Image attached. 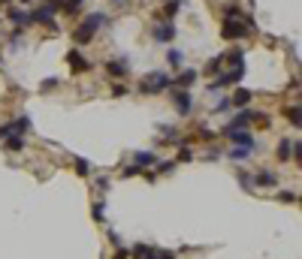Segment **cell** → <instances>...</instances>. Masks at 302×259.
Returning a JSON list of instances; mask_svg holds the SVG:
<instances>
[{"label": "cell", "instance_id": "obj_25", "mask_svg": "<svg viewBox=\"0 0 302 259\" xmlns=\"http://www.w3.org/2000/svg\"><path fill=\"white\" fill-rule=\"evenodd\" d=\"M221 66H224V54H218V57H212V60H209V66H206V69H209V72H218V69H221Z\"/></svg>", "mask_w": 302, "mask_h": 259}, {"label": "cell", "instance_id": "obj_26", "mask_svg": "<svg viewBox=\"0 0 302 259\" xmlns=\"http://www.w3.org/2000/svg\"><path fill=\"white\" fill-rule=\"evenodd\" d=\"M163 130V139H169V142H178V127H160Z\"/></svg>", "mask_w": 302, "mask_h": 259}, {"label": "cell", "instance_id": "obj_29", "mask_svg": "<svg viewBox=\"0 0 302 259\" xmlns=\"http://www.w3.org/2000/svg\"><path fill=\"white\" fill-rule=\"evenodd\" d=\"M15 130H12V124H0V139H9Z\"/></svg>", "mask_w": 302, "mask_h": 259}, {"label": "cell", "instance_id": "obj_11", "mask_svg": "<svg viewBox=\"0 0 302 259\" xmlns=\"http://www.w3.org/2000/svg\"><path fill=\"white\" fill-rule=\"evenodd\" d=\"M197 75H200L197 69H182V72H178V78H172V84H178V88H185V91H188V88H194Z\"/></svg>", "mask_w": 302, "mask_h": 259}, {"label": "cell", "instance_id": "obj_36", "mask_svg": "<svg viewBox=\"0 0 302 259\" xmlns=\"http://www.w3.org/2000/svg\"><path fill=\"white\" fill-rule=\"evenodd\" d=\"M112 94H115V97H124V94H127V88H124V84H115V88H112Z\"/></svg>", "mask_w": 302, "mask_h": 259}, {"label": "cell", "instance_id": "obj_2", "mask_svg": "<svg viewBox=\"0 0 302 259\" xmlns=\"http://www.w3.org/2000/svg\"><path fill=\"white\" fill-rule=\"evenodd\" d=\"M166 88H172V75L169 72H163V69H154V72H148V75H142V84H139V91L142 94H160V91H166Z\"/></svg>", "mask_w": 302, "mask_h": 259}, {"label": "cell", "instance_id": "obj_30", "mask_svg": "<svg viewBox=\"0 0 302 259\" xmlns=\"http://www.w3.org/2000/svg\"><path fill=\"white\" fill-rule=\"evenodd\" d=\"M39 88H42V91H54V88H57V78H45Z\"/></svg>", "mask_w": 302, "mask_h": 259}, {"label": "cell", "instance_id": "obj_34", "mask_svg": "<svg viewBox=\"0 0 302 259\" xmlns=\"http://www.w3.org/2000/svg\"><path fill=\"white\" fill-rule=\"evenodd\" d=\"M139 172H142L139 166H127V169H124V178H133V175H139Z\"/></svg>", "mask_w": 302, "mask_h": 259}, {"label": "cell", "instance_id": "obj_3", "mask_svg": "<svg viewBox=\"0 0 302 259\" xmlns=\"http://www.w3.org/2000/svg\"><path fill=\"white\" fill-rule=\"evenodd\" d=\"M251 30H254V24L248 18H224V24H221V36L224 39H242Z\"/></svg>", "mask_w": 302, "mask_h": 259}, {"label": "cell", "instance_id": "obj_5", "mask_svg": "<svg viewBox=\"0 0 302 259\" xmlns=\"http://www.w3.org/2000/svg\"><path fill=\"white\" fill-rule=\"evenodd\" d=\"M224 133H227L236 145H242V148H254V145H257V142H254V136H251V130H236V127H227Z\"/></svg>", "mask_w": 302, "mask_h": 259}, {"label": "cell", "instance_id": "obj_17", "mask_svg": "<svg viewBox=\"0 0 302 259\" xmlns=\"http://www.w3.org/2000/svg\"><path fill=\"white\" fill-rule=\"evenodd\" d=\"M224 60H230L233 66H245V54H242V48H233L230 54H224Z\"/></svg>", "mask_w": 302, "mask_h": 259}, {"label": "cell", "instance_id": "obj_27", "mask_svg": "<svg viewBox=\"0 0 302 259\" xmlns=\"http://www.w3.org/2000/svg\"><path fill=\"white\" fill-rule=\"evenodd\" d=\"M76 172H79V175H88V172H91V166H88V160H82V157H76Z\"/></svg>", "mask_w": 302, "mask_h": 259}, {"label": "cell", "instance_id": "obj_9", "mask_svg": "<svg viewBox=\"0 0 302 259\" xmlns=\"http://www.w3.org/2000/svg\"><path fill=\"white\" fill-rule=\"evenodd\" d=\"M251 178H254L251 187H278V175L272 169H263L260 175H251Z\"/></svg>", "mask_w": 302, "mask_h": 259}, {"label": "cell", "instance_id": "obj_7", "mask_svg": "<svg viewBox=\"0 0 302 259\" xmlns=\"http://www.w3.org/2000/svg\"><path fill=\"white\" fill-rule=\"evenodd\" d=\"M175 33H178V30H175V24H172V21H163V24H157V27H154V39H157V42H172V39H175Z\"/></svg>", "mask_w": 302, "mask_h": 259}, {"label": "cell", "instance_id": "obj_19", "mask_svg": "<svg viewBox=\"0 0 302 259\" xmlns=\"http://www.w3.org/2000/svg\"><path fill=\"white\" fill-rule=\"evenodd\" d=\"M12 130H15V133H18V136H24V133H27V130H30V118H27V115H21V118H18V121H15V124H12Z\"/></svg>", "mask_w": 302, "mask_h": 259}, {"label": "cell", "instance_id": "obj_35", "mask_svg": "<svg viewBox=\"0 0 302 259\" xmlns=\"http://www.w3.org/2000/svg\"><path fill=\"white\" fill-rule=\"evenodd\" d=\"M130 256V250H127V247H121V244H118V250H115V259H127Z\"/></svg>", "mask_w": 302, "mask_h": 259}, {"label": "cell", "instance_id": "obj_33", "mask_svg": "<svg viewBox=\"0 0 302 259\" xmlns=\"http://www.w3.org/2000/svg\"><path fill=\"white\" fill-rule=\"evenodd\" d=\"M172 169H175V163H169V160H166V163H157V172H172Z\"/></svg>", "mask_w": 302, "mask_h": 259}, {"label": "cell", "instance_id": "obj_12", "mask_svg": "<svg viewBox=\"0 0 302 259\" xmlns=\"http://www.w3.org/2000/svg\"><path fill=\"white\" fill-rule=\"evenodd\" d=\"M290 151H299V142H290V139H281V145H278V160H284V163H287V160L293 157Z\"/></svg>", "mask_w": 302, "mask_h": 259}, {"label": "cell", "instance_id": "obj_10", "mask_svg": "<svg viewBox=\"0 0 302 259\" xmlns=\"http://www.w3.org/2000/svg\"><path fill=\"white\" fill-rule=\"evenodd\" d=\"M127 69H130V60H127V57H121V60H109V63H106V72H109L112 78H124Z\"/></svg>", "mask_w": 302, "mask_h": 259}, {"label": "cell", "instance_id": "obj_41", "mask_svg": "<svg viewBox=\"0 0 302 259\" xmlns=\"http://www.w3.org/2000/svg\"><path fill=\"white\" fill-rule=\"evenodd\" d=\"M24 3H30V0H24Z\"/></svg>", "mask_w": 302, "mask_h": 259}, {"label": "cell", "instance_id": "obj_24", "mask_svg": "<svg viewBox=\"0 0 302 259\" xmlns=\"http://www.w3.org/2000/svg\"><path fill=\"white\" fill-rule=\"evenodd\" d=\"M224 18H245V12L239 6H224Z\"/></svg>", "mask_w": 302, "mask_h": 259}, {"label": "cell", "instance_id": "obj_40", "mask_svg": "<svg viewBox=\"0 0 302 259\" xmlns=\"http://www.w3.org/2000/svg\"><path fill=\"white\" fill-rule=\"evenodd\" d=\"M57 3H64V0H57Z\"/></svg>", "mask_w": 302, "mask_h": 259}, {"label": "cell", "instance_id": "obj_39", "mask_svg": "<svg viewBox=\"0 0 302 259\" xmlns=\"http://www.w3.org/2000/svg\"><path fill=\"white\" fill-rule=\"evenodd\" d=\"M112 3H115V6H127L130 0H112Z\"/></svg>", "mask_w": 302, "mask_h": 259}, {"label": "cell", "instance_id": "obj_20", "mask_svg": "<svg viewBox=\"0 0 302 259\" xmlns=\"http://www.w3.org/2000/svg\"><path fill=\"white\" fill-rule=\"evenodd\" d=\"M3 142H6V148H9L12 154H18V151L24 148V139H21V136H9V139H3Z\"/></svg>", "mask_w": 302, "mask_h": 259}, {"label": "cell", "instance_id": "obj_23", "mask_svg": "<svg viewBox=\"0 0 302 259\" xmlns=\"http://www.w3.org/2000/svg\"><path fill=\"white\" fill-rule=\"evenodd\" d=\"M230 157H233V160H248V157H251V148H242V145H236V148L230 151Z\"/></svg>", "mask_w": 302, "mask_h": 259}, {"label": "cell", "instance_id": "obj_13", "mask_svg": "<svg viewBox=\"0 0 302 259\" xmlns=\"http://www.w3.org/2000/svg\"><path fill=\"white\" fill-rule=\"evenodd\" d=\"M130 256H133V259H157V247H148V244H136V247L130 250Z\"/></svg>", "mask_w": 302, "mask_h": 259}, {"label": "cell", "instance_id": "obj_28", "mask_svg": "<svg viewBox=\"0 0 302 259\" xmlns=\"http://www.w3.org/2000/svg\"><path fill=\"white\" fill-rule=\"evenodd\" d=\"M94 217H97V220L106 217V202H97V205H94Z\"/></svg>", "mask_w": 302, "mask_h": 259}, {"label": "cell", "instance_id": "obj_32", "mask_svg": "<svg viewBox=\"0 0 302 259\" xmlns=\"http://www.w3.org/2000/svg\"><path fill=\"white\" fill-rule=\"evenodd\" d=\"M191 157H194V154H191V148H182V151H178V160H182V163H188Z\"/></svg>", "mask_w": 302, "mask_h": 259}, {"label": "cell", "instance_id": "obj_8", "mask_svg": "<svg viewBox=\"0 0 302 259\" xmlns=\"http://www.w3.org/2000/svg\"><path fill=\"white\" fill-rule=\"evenodd\" d=\"M172 103H175L178 115H191V106H194V100H191V94H188V91H172Z\"/></svg>", "mask_w": 302, "mask_h": 259}, {"label": "cell", "instance_id": "obj_1", "mask_svg": "<svg viewBox=\"0 0 302 259\" xmlns=\"http://www.w3.org/2000/svg\"><path fill=\"white\" fill-rule=\"evenodd\" d=\"M103 24H106V15H103V12H91V15H88V18L76 27V33H73V36H76V42H79V45H88V42L94 39V33H97Z\"/></svg>", "mask_w": 302, "mask_h": 259}, {"label": "cell", "instance_id": "obj_15", "mask_svg": "<svg viewBox=\"0 0 302 259\" xmlns=\"http://www.w3.org/2000/svg\"><path fill=\"white\" fill-rule=\"evenodd\" d=\"M166 60H169V66H172V69H182V63H185V54H182L178 48H169V51H166Z\"/></svg>", "mask_w": 302, "mask_h": 259}, {"label": "cell", "instance_id": "obj_38", "mask_svg": "<svg viewBox=\"0 0 302 259\" xmlns=\"http://www.w3.org/2000/svg\"><path fill=\"white\" fill-rule=\"evenodd\" d=\"M281 202H296V193H281Z\"/></svg>", "mask_w": 302, "mask_h": 259}, {"label": "cell", "instance_id": "obj_4", "mask_svg": "<svg viewBox=\"0 0 302 259\" xmlns=\"http://www.w3.org/2000/svg\"><path fill=\"white\" fill-rule=\"evenodd\" d=\"M242 75H245V66H233L230 72H221V75H215V81L209 84V91H218V88L236 84V81H242Z\"/></svg>", "mask_w": 302, "mask_h": 259}, {"label": "cell", "instance_id": "obj_21", "mask_svg": "<svg viewBox=\"0 0 302 259\" xmlns=\"http://www.w3.org/2000/svg\"><path fill=\"white\" fill-rule=\"evenodd\" d=\"M178 9H182V0H166V6H163L166 18H175V15H178Z\"/></svg>", "mask_w": 302, "mask_h": 259}, {"label": "cell", "instance_id": "obj_37", "mask_svg": "<svg viewBox=\"0 0 302 259\" xmlns=\"http://www.w3.org/2000/svg\"><path fill=\"white\" fill-rule=\"evenodd\" d=\"M227 109H230V100H221V103L215 106V112H227Z\"/></svg>", "mask_w": 302, "mask_h": 259}, {"label": "cell", "instance_id": "obj_22", "mask_svg": "<svg viewBox=\"0 0 302 259\" xmlns=\"http://www.w3.org/2000/svg\"><path fill=\"white\" fill-rule=\"evenodd\" d=\"M284 115H287V121H290L293 127H299V106H287Z\"/></svg>", "mask_w": 302, "mask_h": 259}, {"label": "cell", "instance_id": "obj_6", "mask_svg": "<svg viewBox=\"0 0 302 259\" xmlns=\"http://www.w3.org/2000/svg\"><path fill=\"white\" fill-rule=\"evenodd\" d=\"M67 63H70V69H73V72H88V69H91V63L85 60V54H82L79 48H70Z\"/></svg>", "mask_w": 302, "mask_h": 259}, {"label": "cell", "instance_id": "obj_16", "mask_svg": "<svg viewBox=\"0 0 302 259\" xmlns=\"http://www.w3.org/2000/svg\"><path fill=\"white\" fill-rule=\"evenodd\" d=\"M248 103H251V91H236V94H233V100H230V106H239V109H242V106H248Z\"/></svg>", "mask_w": 302, "mask_h": 259}, {"label": "cell", "instance_id": "obj_18", "mask_svg": "<svg viewBox=\"0 0 302 259\" xmlns=\"http://www.w3.org/2000/svg\"><path fill=\"white\" fill-rule=\"evenodd\" d=\"M9 18H12L15 24H30V21H33V18H30V12H21V9H12V12H9Z\"/></svg>", "mask_w": 302, "mask_h": 259}, {"label": "cell", "instance_id": "obj_14", "mask_svg": "<svg viewBox=\"0 0 302 259\" xmlns=\"http://www.w3.org/2000/svg\"><path fill=\"white\" fill-rule=\"evenodd\" d=\"M133 160H136V166L142 169V166H154V163H157V154H151V151H139V154H133Z\"/></svg>", "mask_w": 302, "mask_h": 259}, {"label": "cell", "instance_id": "obj_31", "mask_svg": "<svg viewBox=\"0 0 302 259\" xmlns=\"http://www.w3.org/2000/svg\"><path fill=\"white\" fill-rule=\"evenodd\" d=\"M239 184H242V187H248V190H254V187H251V175H248V172H242V175H239Z\"/></svg>", "mask_w": 302, "mask_h": 259}]
</instances>
